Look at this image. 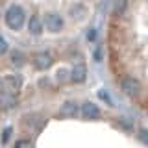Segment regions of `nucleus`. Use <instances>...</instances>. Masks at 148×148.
<instances>
[{"mask_svg": "<svg viewBox=\"0 0 148 148\" xmlns=\"http://www.w3.org/2000/svg\"><path fill=\"white\" fill-rule=\"evenodd\" d=\"M4 21H6V26L13 32H18L26 22V13L24 8L18 6V4H11L6 9V15H4Z\"/></svg>", "mask_w": 148, "mask_h": 148, "instance_id": "f257e3e1", "label": "nucleus"}, {"mask_svg": "<svg viewBox=\"0 0 148 148\" xmlns=\"http://www.w3.org/2000/svg\"><path fill=\"white\" fill-rule=\"evenodd\" d=\"M45 28L50 32V34H59V32L63 30L65 26V21L63 17L59 15V13H48V15H45Z\"/></svg>", "mask_w": 148, "mask_h": 148, "instance_id": "f03ea898", "label": "nucleus"}, {"mask_svg": "<svg viewBox=\"0 0 148 148\" xmlns=\"http://www.w3.org/2000/svg\"><path fill=\"white\" fill-rule=\"evenodd\" d=\"M54 61V58H52V54H48V52H37L34 54V58H32V65L37 69V71H46V69H50V65H52Z\"/></svg>", "mask_w": 148, "mask_h": 148, "instance_id": "7ed1b4c3", "label": "nucleus"}, {"mask_svg": "<svg viewBox=\"0 0 148 148\" xmlns=\"http://www.w3.org/2000/svg\"><path fill=\"white\" fill-rule=\"evenodd\" d=\"M120 89H122V92H126L128 96H135L137 92L141 91V83H139L135 78L126 76L122 82H120Z\"/></svg>", "mask_w": 148, "mask_h": 148, "instance_id": "20e7f679", "label": "nucleus"}, {"mask_svg": "<svg viewBox=\"0 0 148 148\" xmlns=\"http://www.w3.org/2000/svg\"><path fill=\"white\" fill-rule=\"evenodd\" d=\"M80 111H82L83 119H87V120H95L100 117V108L96 104H92V102H85L80 108Z\"/></svg>", "mask_w": 148, "mask_h": 148, "instance_id": "39448f33", "label": "nucleus"}, {"mask_svg": "<svg viewBox=\"0 0 148 148\" xmlns=\"http://www.w3.org/2000/svg\"><path fill=\"white\" fill-rule=\"evenodd\" d=\"M85 78H87L85 65H83V63H76L72 67V71H71V82H74V83H83V82H85Z\"/></svg>", "mask_w": 148, "mask_h": 148, "instance_id": "423d86ee", "label": "nucleus"}, {"mask_svg": "<svg viewBox=\"0 0 148 148\" xmlns=\"http://www.w3.org/2000/svg\"><path fill=\"white\" fill-rule=\"evenodd\" d=\"M43 28H45V22L39 15H34L28 18V30H30L32 35H41L43 34Z\"/></svg>", "mask_w": 148, "mask_h": 148, "instance_id": "0eeeda50", "label": "nucleus"}, {"mask_svg": "<svg viewBox=\"0 0 148 148\" xmlns=\"http://www.w3.org/2000/svg\"><path fill=\"white\" fill-rule=\"evenodd\" d=\"M61 115H63V117H74V115H78V104H76L74 100L63 102V106H61Z\"/></svg>", "mask_w": 148, "mask_h": 148, "instance_id": "6e6552de", "label": "nucleus"}, {"mask_svg": "<svg viewBox=\"0 0 148 148\" xmlns=\"http://www.w3.org/2000/svg\"><path fill=\"white\" fill-rule=\"evenodd\" d=\"M17 96L15 95H6V92H4L2 96H0V108L2 109H13L17 106Z\"/></svg>", "mask_w": 148, "mask_h": 148, "instance_id": "1a4fd4ad", "label": "nucleus"}, {"mask_svg": "<svg viewBox=\"0 0 148 148\" xmlns=\"http://www.w3.org/2000/svg\"><path fill=\"white\" fill-rule=\"evenodd\" d=\"M87 15V8L83 6V4H74L71 8V17L72 18H83Z\"/></svg>", "mask_w": 148, "mask_h": 148, "instance_id": "9d476101", "label": "nucleus"}, {"mask_svg": "<svg viewBox=\"0 0 148 148\" xmlns=\"http://www.w3.org/2000/svg\"><path fill=\"white\" fill-rule=\"evenodd\" d=\"M6 85H9L13 91H18L22 87V78L21 76H8L6 78Z\"/></svg>", "mask_w": 148, "mask_h": 148, "instance_id": "9b49d317", "label": "nucleus"}, {"mask_svg": "<svg viewBox=\"0 0 148 148\" xmlns=\"http://www.w3.org/2000/svg\"><path fill=\"white\" fill-rule=\"evenodd\" d=\"M11 63L17 65V67H21V65H24V54L15 50V52H11Z\"/></svg>", "mask_w": 148, "mask_h": 148, "instance_id": "f8f14e48", "label": "nucleus"}, {"mask_svg": "<svg viewBox=\"0 0 148 148\" xmlns=\"http://www.w3.org/2000/svg\"><path fill=\"white\" fill-rule=\"evenodd\" d=\"M11 133H13V128L11 126H8L6 130L2 132V137H0V141H2V145H6V143L9 141V137H11Z\"/></svg>", "mask_w": 148, "mask_h": 148, "instance_id": "ddd939ff", "label": "nucleus"}, {"mask_svg": "<svg viewBox=\"0 0 148 148\" xmlns=\"http://www.w3.org/2000/svg\"><path fill=\"white\" fill-rule=\"evenodd\" d=\"M15 148H34V145H32V141H28V139H18L15 143Z\"/></svg>", "mask_w": 148, "mask_h": 148, "instance_id": "4468645a", "label": "nucleus"}, {"mask_svg": "<svg viewBox=\"0 0 148 148\" xmlns=\"http://www.w3.org/2000/svg\"><path fill=\"white\" fill-rule=\"evenodd\" d=\"M8 48H9V46H8V41L4 39V35H0V56L6 54V52H8Z\"/></svg>", "mask_w": 148, "mask_h": 148, "instance_id": "2eb2a0df", "label": "nucleus"}, {"mask_svg": "<svg viewBox=\"0 0 148 148\" xmlns=\"http://www.w3.org/2000/svg\"><path fill=\"white\" fill-rule=\"evenodd\" d=\"M58 78H59V80H67V78H71V72H69L67 69H59V71H58Z\"/></svg>", "mask_w": 148, "mask_h": 148, "instance_id": "dca6fc26", "label": "nucleus"}, {"mask_svg": "<svg viewBox=\"0 0 148 148\" xmlns=\"http://www.w3.org/2000/svg\"><path fill=\"white\" fill-rule=\"evenodd\" d=\"M139 139H141L145 145H148V130L146 128H143L141 132H139Z\"/></svg>", "mask_w": 148, "mask_h": 148, "instance_id": "f3484780", "label": "nucleus"}, {"mask_svg": "<svg viewBox=\"0 0 148 148\" xmlns=\"http://www.w3.org/2000/svg\"><path fill=\"white\" fill-rule=\"evenodd\" d=\"M124 8H126V2H124V0H119L117 2V11H124Z\"/></svg>", "mask_w": 148, "mask_h": 148, "instance_id": "a211bd4d", "label": "nucleus"}, {"mask_svg": "<svg viewBox=\"0 0 148 148\" xmlns=\"http://www.w3.org/2000/svg\"><path fill=\"white\" fill-rule=\"evenodd\" d=\"M87 37H89V41H95L96 39V30H89V35Z\"/></svg>", "mask_w": 148, "mask_h": 148, "instance_id": "6ab92c4d", "label": "nucleus"}, {"mask_svg": "<svg viewBox=\"0 0 148 148\" xmlns=\"http://www.w3.org/2000/svg\"><path fill=\"white\" fill-rule=\"evenodd\" d=\"M98 95H100V98H102V100H106V102H111V100H109V96L106 95V91H100Z\"/></svg>", "mask_w": 148, "mask_h": 148, "instance_id": "aec40b11", "label": "nucleus"}, {"mask_svg": "<svg viewBox=\"0 0 148 148\" xmlns=\"http://www.w3.org/2000/svg\"><path fill=\"white\" fill-rule=\"evenodd\" d=\"M2 95H4V82L0 80V96H2Z\"/></svg>", "mask_w": 148, "mask_h": 148, "instance_id": "412c9836", "label": "nucleus"}]
</instances>
